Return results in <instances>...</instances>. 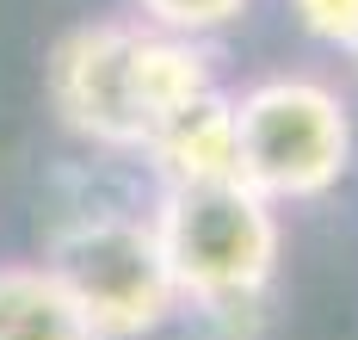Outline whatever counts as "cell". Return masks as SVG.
Instances as JSON below:
<instances>
[{"label": "cell", "instance_id": "6da1fadb", "mask_svg": "<svg viewBox=\"0 0 358 340\" xmlns=\"http://www.w3.org/2000/svg\"><path fill=\"white\" fill-rule=\"evenodd\" d=\"M43 87L62 130L80 143L106 155H143L148 136L216 80L198 38L161 31L148 19H93L56 38Z\"/></svg>", "mask_w": 358, "mask_h": 340}, {"label": "cell", "instance_id": "7a4b0ae2", "mask_svg": "<svg viewBox=\"0 0 358 340\" xmlns=\"http://www.w3.org/2000/svg\"><path fill=\"white\" fill-rule=\"evenodd\" d=\"M148 223L167 254L179 309H204V316H229V309L259 303L278 272V254H285L278 204L241 180L161 186Z\"/></svg>", "mask_w": 358, "mask_h": 340}, {"label": "cell", "instance_id": "3957f363", "mask_svg": "<svg viewBox=\"0 0 358 340\" xmlns=\"http://www.w3.org/2000/svg\"><path fill=\"white\" fill-rule=\"evenodd\" d=\"M241 186L272 204H309L352 167V112L315 75H266L235 93Z\"/></svg>", "mask_w": 358, "mask_h": 340}, {"label": "cell", "instance_id": "277c9868", "mask_svg": "<svg viewBox=\"0 0 358 340\" xmlns=\"http://www.w3.org/2000/svg\"><path fill=\"white\" fill-rule=\"evenodd\" d=\"M50 272L62 278L74 309L99 340H143L179 309L167 254L148 217L87 211L50 235Z\"/></svg>", "mask_w": 358, "mask_h": 340}, {"label": "cell", "instance_id": "5b68a950", "mask_svg": "<svg viewBox=\"0 0 358 340\" xmlns=\"http://www.w3.org/2000/svg\"><path fill=\"white\" fill-rule=\"evenodd\" d=\"M143 161L161 173V186H216V180H241V143H235V93H198L192 106H179L155 136Z\"/></svg>", "mask_w": 358, "mask_h": 340}, {"label": "cell", "instance_id": "8992f818", "mask_svg": "<svg viewBox=\"0 0 358 340\" xmlns=\"http://www.w3.org/2000/svg\"><path fill=\"white\" fill-rule=\"evenodd\" d=\"M0 340H99L50 266L0 260Z\"/></svg>", "mask_w": 358, "mask_h": 340}, {"label": "cell", "instance_id": "52a82bcc", "mask_svg": "<svg viewBox=\"0 0 358 340\" xmlns=\"http://www.w3.org/2000/svg\"><path fill=\"white\" fill-rule=\"evenodd\" d=\"M148 25L161 31H179V38H204V31H222L248 13V0H136Z\"/></svg>", "mask_w": 358, "mask_h": 340}, {"label": "cell", "instance_id": "ba28073f", "mask_svg": "<svg viewBox=\"0 0 358 340\" xmlns=\"http://www.w3.org/2000/svg\"><path fill=\"white\" fill-rule=\"evenodd\" d=\"M290 13L315 43L346 50V56L358 50V0H290Z\"/></svg>", "mask_w": 358, "mask_h": 340}, {"label": "cell", "instance_id": "9c48e42d", "mask_svg": "<svg viewBox=\"0 0 358 340\" xmlns=\"http://www.w3.org/2000/svg\"><path fill=\"white\" fill-rule=\"evenodd\" d=\"M352 62H358V50H352Z\"/></svg>", "mask_w": 358, "mask_h": 340}]
</instances>
